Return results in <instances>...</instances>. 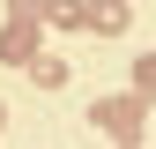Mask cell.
Returning a JSON list of instances; mask_svg holds the SVG:
<instances>
[{
    "label": "cell",
    "mask_w": 156,
    "mask_h": 149,
    "mask_svg": "<svg viewBox=\"0 0 156 149\" xmlns=\"http://www.w3.org/2000/svg\"><path fill=\"white\" fill-rule=\"evenodd\" d=\"M141 112H149V104H141V97L126 89V97H104V104H89V119L104 127L112 142H126V149H141Z\"/></svg>",
    "instance_id": "6da1fadb"
},
{
    "label": "cell",
    "mask_w": 156,
    "mask_h": 149,
    "mask_svg": "<svg viewBox=\"0 0 156 149\" xmlns=\"http://www.w3.org/2000/svg\"><path fill=\"white\" fill-rule=\"evenodd\" d=\"M37 37H45V23H8V30H0V60H8V67H30L37 60Z\"/></svg>",
    "instance_id": "7a4b0ae2"
},
{
    "label": "cell",
    "mask_w": 156,
    "mask_h": 149,
    "mask_svg": "<svg viewBox=\"0 0 156 149\" xmlns=\"http://www.w3.org/2000/svg\"><path fill=\"white\" fill-rule=\"evenodd\" d=\"M82 30H97V37H119V30H134V8H126V0H89Z\"/></svg>",
    "instance_id": "3957f363"
},
{
    "label": "cell",
    "mask_w": 156,
    "mask_h": 149,
    "mask_svg": "<svg viewBox=\"0 0 156 149\" xmlns=\"http://www.w3.org/2000/svg\"><path fill=\"white\" fill-rule=\"evenodd\" d=\"M82 15H89V0H45V23L52 30H82Z\"/></svg>",
    "instance_id": "277c9868"
},
{
    "label": "cell",
    "mask_w": 156,
    "mask_h": 149,
    "mask_svg": "<svg viewBox=\"0 0 156 149\" xmlns=\"http://www.w3.org/2000/svg\"><path fill=\"white\" fill-rule=\"evenodd\" d=\"M30 82H45V89H60V82H67V60H52V52H37V60H30Z\"/></svg>",
    "instance_id": "5b68a950"
},
{
    "label": "cell",
    "mask_w": 156,
    "mask_h": 149,
    "mask_svg": "<svg viewBox=\"0 0 156 149\" xmlns=\"http://www.w3.org/2000/svg\"><path fill=\"white\" fill-rule=\"evenodd\" d=\"M134 97L156 104V52H141V60H134Z\"/></svg>",
    "instance_id": "8992f818"
},
{
    "label": "cell",
    "mask_w": 156,
    "mask_h": 149,
    "mask_svg": "<svg viewBox=\"0 0 156 149\" xmlns=\"http://www.w3.org/2000/svg\"><path fill=\"white\" fill-rule=\"evenodd\" d=\"M8 23H45V0H8Z\"/></svg>",
    "instance_id": "52a82bcc"
},
{
    "label": "cell",
    "mask_w": 156,
    "mask_h": 149,
    "mask_svg": "<svg viewBox=\"0 0 156 149\" xmlns=\"http://www.w3.org/2000/svg\"><path fill=\"white\" fill-rule=\"evenodd\" d=\"M119 149H126V142H119Z\"/></svg>",
    "instance_id": "ba28073f"
}]
</instances>
